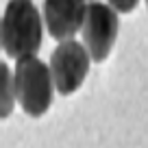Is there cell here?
<instances>
[{"instance_id": "cell-5", "label": "cell", "mask_w": 148, "mask_h": 148, "mask_svg": "<svg viewBox=\"0 0 148 148\" xmlns=\"http://www.w3.org/2000/svg\"><path fill=\"white\" fill-rule=\"evenodd\" d=\"M85 0H44V24L52 39L65 42L81 31L85 18Z\"/></svg>"}, {"instance_id": "cell-7", "label": "cell", "mask_w": 148, "mask_h": 148, "mask_svg": "<svg viewBox=\"0 0 148 148\" xmlns=\"http://www.w3.org/2000/svg\"><path fill=\"white\" fill-rule=\"evenodd\" d=\"M139 0H107V5L113 7L118 13H131V11L137 7Z\"/></svg>"}, {"instance_id": "cell-9", "label": "cell", "mask_w": 148, "mask_h": 148, "mask_svg": "<svg viewBox=\"0 0 148 148\" xmlns=\"http://www.w3.org/2000/svg\"><path fill=\"white\" fill-rule=\"evenodd\" d=\"M146 7H148V0H146Z\"/></svg>"}, {"instance_id": "cell-2", "label": "cell", "mask_w": 148, "mask_h": 148, "mask_svg": "<svg viewBox=\"0 0 148 148\" xmlns=\"http://www.w3.org/2000/svg\"><path fill=\"white\" fill-rule=\"evenodd\" d=\"M13 87L15 102L31 118H42L52 105L55 83L50 68L37 55L18 59L13 70Z\"/></svg>"}, {"instance_id": "cell-3", "label": "cell", "mask_w": 148, "mask_h": 148, "mask_svg": "<svg viewBox=\"0 0 148 148\" xmlns=\"http://www.w3.org/2000/svg\"><path fill=\"white\" fill-rule=\"evenodd\" d=\"M120 31V18L113 7L107 2L92 0L85 7V18L81 24V35H83V46L89 52L92 61L102 63L111 55Z\"/></svg>"}, {"instance_id": "cell-1", "label": "cell", "mask_w": 148, "mask_h": 148, "mask_svg": "<svg viewBox=\"0 0 148 148\" xmlns=\"http://www.w3.org/2000/svg\"><path fill=\"white\" fill-rule=\"evenodd\" d=\"M44 20L33 0H9L0 18V46L11 59L31 57L42 48Z\"/></svg>"}, {"instance_id": "cell-4", "label": "cell", "mask_w": 148, "mask_h": 148, "mask_svg": "<svg viewBox=\"0 0 148 148\" xmlns=\"http://www.w3.org/2000/svg\"><path fill=\"white\" fill-rule=\"evenodd\" d=\"M89 63H92V57L81 42H76V39L61 42L55 48V52L50 57V65H48L55 89L61 96L74 94L87 79Z\"/></svg>"}, {"instance_id": "cell-6", "label": "cell", "mask_w": 148, "mask_h": 148, "mask_svg": "<svg viewBox=\"0 0 148 148\" xmlns=\"http://www.w3.org/2000/svg\"><path fill=\"white\" fill-rule=\"evenodd\" d=\"M15 109V87H13V72L5 61H0V120L13 113Z\"/></svg>"}, {"instance_id": "cell-8", "label": "cell", "mask_w": 148, "mask_h": 148, "mask_svg": "<svg viewBox=\"0 0 148 148\" xmlns=\"http://www.w3.org/2000/svg\"><path fill=\"white\" fill-rule=\"evenodd\" d=\"M85 2H92V0H85Z\"/></svg>"}, {"instance_id": "cell-10", "label": "cell", "mask_w": 148, "mask_h": 148, "mask_svg": "<svg viewBox=\"0 0 148 148\" xmlns=\"http://www.w3.org/2000/svg\"><path fill=\"white\" fill-rule=\"evenodd\" d=\"M0 18H2V15H0Z\"/></svg>"}]
</instances>
